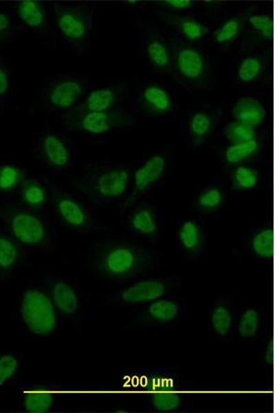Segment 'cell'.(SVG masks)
I'll return each mask as SVG.
<instances>
[{"label":"cell","mask_w":275,"mask_h":413,"mask_svg":"<svg viewBox=\"0 0 275 413\" xmlns=\"http://www.w3.org/2000/svg\"><path fill=\"white\" fill-rule=\"evenodd\" d=\"M52 207L56 218L65 229L77 233H95L107 230L96 222L89 210L78 199L63 189L48 182Z\"/></svg>","instance_id":"8992f818"},{"label":"cell","mask_w":275,"mask_h":413,"mask_svg":"<svg viewBox=\"0 0 275 413\" xmlns=\"http://www.w3.org/2000/svg\"><path fill=\"white\" fill-rule=\"evenodd\" d=\"M126 224L134 237L151 239L157 234L160 217L153 207L140 205L130 212Z\"/></svg>","instance_id":"44dd1931"},{"label":"cell","mask_w":275,"mask_h":413,"mask_svg":"<svg viewBox=\"0 0 275 413\" xmlns=\"http://www.w3.org/2000/svg\"><path fill=\"white\" fill-rule=\"evenodd\" d=\"M35 153L38 162L53 171L69 169L74 159V147L62 133L44 129L35 137Z\"/></svg>","instance_id":"9c48e42d"},{"label":"cell","mask_w":275,"mask_h":413,"mask_svg":"<svg viewBox=\"0 0 275 413\" xmlns=\"http://www.w3.org/2000/svg\"><path fill=\"white\" fill-rule=\"evenodd\" d=\"M118 383L121 389L139 395L163 390H185L192 385L176 366L139 363L122 365Z\"/></svg>","instance_id":"7a4b0ae2"},{"label":"cell","mask_w":275,"mask_h":413,"mask_svg":"<svg viewBox=\"0 0 275 413\" xmlns=\"http://www.w3.org/2000/svg\"><path fill=\"white\" fill-rule=\"evenodd\" d=\"M19 18L31 28L43 29L47 25V14L41 1L34 0L21 1L17 3Z\"/></svg>","instance_id":"f546056e"},{"label":"cell","mask_w":275,"mask_h":413,"mask_svg":"<svg viewBox=\"0 0 275 413\" xmlns=\"http://www.w3.org/2000/svg\"><path fill=\"white\" fill-rule=\"evenodd\" d=\"M160 264L159 256L129 242L102 239L91 244L86 267L92 275L116 282L132 281L148 275Z\"/></svg>","instance_id":"6da1fadb"},{"label":"cell","mask_w":275,"mask_h":413,"mask_svg":"<svg viewBox=\"0 0 275 413\" xmlns=\"http://www.w3.org/2000/svg\"><path fill=\"white\" fill-rule=\"evenodd\" d=\"M184 390H163L140 395L149 410L168 412L189 409L193 405V397Z\"/></svg>","instance_id":"d6986e66"},{"label":"cell","mask_w":275,"mask_h":413,"mask_svg":"<svg viewBox=\"0 0 275 413\" xmlns=\"http://www.w3.org/2000/svg\"><path fill=\"white\" fill-rule=\"evenodd\" d=\"M224 200L223 190L208 186L201 190L194 200L195 207L201 212H212L219 209Z\"/></svg>","instance_id":"d6a6232c"},{"label":"cell","mask_w":275,"mask_h":413,"mask_svg":"<svg viewBox=\"0 0 275 413\" xmlns=\"http://www.w3.org/2000/svg\"><path fill=\"white\" fill-rule=\"evenodd\" d=\"M21 30L18 19L5 11L0 12V42L5 41Z\"/></svg>","instance_id":"ab89813d"},{"label":"cell","mask_w":275,"mask_h":413,"mask_svg":"<svg viewBox=\"0 0 275 413\" xmlns=\"http://www.w3.org/2000/svg\"><path fill=\"white\" fill-rule=\"evenodd\" d=\"M258 170L250 165L236 166L232 174V187L235 191H247L254 189L258 184Z\"/></svg>","instance_id":"836d02e7"},{"label":"cell","mask_w":275,"mask_h":413,"mask_svg":"<svg viewBox=\"0 0 275 413\" xmlns=\"http://www.w3.org/2000/svg\"><path fill=\"white\" fill-rule=\"evenodd\" d=\"M232 114L235 120L254 128L261 124L266 116L264 106L250 96L239 98L233 105Z\"/></svg>","instance_id":"d4e9b609"},{"label":"cell","mask_w":275,"mask_h":413,"mask_svg":"<svg viewBox=\"0 0 275 413\" xmlns=\"http://www.w3.org/2000/svg\"><path fill=\"white\" fill-rule=\"evenodd\" d=\"M0 219L21 246L36 249L50 247L52 235L48 225L33 211L14 205L0 206Z\"/></svg>","instance_id":"5b68a950"},{"label":"cell","mask_w":275,"mask_h":413,"mask_svg":"<svg viewBox=\"0 0 275 413\" xmlns=\"http://www.w3.org/2000/svg\"><path fill=\"white\" fill-rule=\"evenodd\" d=\"M177 240L182 251L188 257H197L206 253L207 233L200 220L183 221L178 227Z\"/></svg>","instance_id":"ac0fdd59"},{"label":"cell","mask_w":275,"mask_h":413,"mask_svg":"<svg viewBox=\"0 0 275 413\" xmlns=\"http://www.w3.org/2000/svg\"><path fill=\"white\" fill-rule=\"evenodd\" d=\"M67 125L77 131L90 135H100L135 125L134 116L128 111L118 107L102 112L87 113L69 112Z\"/></svg>","instance_id":"8fae6325"},{"label":"cell","mask_w":275,"mask_h":413,"mask_svg":"<svg viewBox=\"0 0 275 413\" xmlns=\"http://www.w3.org/2000/svg\"><path fill=\"white\" fill-rule=\"evenodd\" d=\"M126 86L125 83H121L95 89L69 112L87 113L116 108Z\"/></svg>","instance_id":"ffe728a7"},{"label":"cell","mask_w":275,"mask_h":413,"mask_svg":"<svg viewBox=\"0 0 275 413\" xmlns=\"http://www.w3.org/2000/svg\"><path fill=\"white\" fill-rule=\"evenodd\" d=\"M132 173L125 165H100L87 171L78 182V188L94 204H109L126 195Z\"/></svg>","instance_id":"3957f363"},{"label":"cell","mask_w":275,"mask_h":413,"mask_svg":"<svg viewBox=\"0 0 275 413\" xmlns=\"http://www.w3.org/2000/svg\"><path fill=\"white\" fill-rule=\"evenodd\" d=\"M267 325V313L263 307H238L233 338L241 341H254L263 335Z\"/></svg>","instance_id":"e0dca14e"},{"label":"cell","mask_w":275,"mask_h":413,"mask_svg":"<svg viewBox=\"0 0 275 413\" xmlns=\"http://www.w3.org/2000/svg\"><path fill=\"white\" fill-rule=\"evenodd\" d=\"M22 246L0 229V279L8 275L17 265Z\"/></svg>","instance_id":"4316f807"},{"label":"cell","mask_w":275,"mask_h":413,"mask_svg":"<svg viewBox=\"0 0 275 413\" xmlns=\"http://www.w3.org/2000/svg\"><path fill=\"white\" fill-rule=\"evenodd\" d=\"M216 124V116L207 109H199L189 116L187 132L195 146L202 145L211 134Z\"/></svg>","instance_id":"cb8c5ba5"},{"label":"cell","mask_w":275,"mask_h":413,"mask_svg":"<svg viewBox=\"0 0 275 413\" xmlns=\"http://www.w3.org/2000/svg\"><path fill=\"white\" fill-rule=\"evenodd\" d=\"M54 21L60 41L75 52L89 47L95 6L88 3L54 2Z\"/></svg>","instance_id":"277c9868"},{"label":"cell","mask_w":275,"mask_h":413,"mask_svg":"<svg viewBox=\"0 0 275 413\" xmlns=\"http://www.w3.org/2000/svg\"><path fill=\"white\" fill-rule=\"evenodd\" d=\"M182 286L176 275L140 277L122 286L112 295L114 301L130 306H141L154 300L177 295Z\"/></svg>","instance_id":"52a82bcc"},{"label":"cell","mask_w":275,"mask_h":413,"mask_svg":"<svg viewBox=\"0 0 275 413\" xmlns=\"http://www.w3.org/2000/svg\"><path fill=\"white\" fill-rule=\"evenodd\" d=\"M222 134L230 144L245 142L258 138L254 127L236 120L227 123L222 129Z\"/></svg>","instance_id":"e575fe53"},{"label":"cell","mask_w":275,"mask_h":413,"mask_svg":"<svg viewBox=\"0 0 275 413\" xmlns=\"http://www.w3.org/2000/svg\"><path fill=\"white\" fill-rule=\"evenodd\" d=\"M238 307L230 295L216 297L209 306L207 328L214 339L223 341L233 338Z\"/></svg>","instance_id":"5bb4252c"},{"label":"cell","mask_w":275,"mask_h":413,"mask_svg":"<svg viewBox=\"0 0 275 413\" xmlns=\"http://www.w3.org/2000/svg\"><path fill=\"white\" fill-rule=\"evenodd\" d=\"M173 22L182 36L190 41H197L208 32L206 25L195 19H179Z\"/></svg>","instance_id":"8d00e7d4"},{"label":"cell","mask_w":275,"mask_h":413,"mask_svg":"<svg viewBox=\"0 0 275 413\" xmlns=\"http://www.w3.org/2000/svg\"><path fill=\"white\" fill-rule=\"evenodd\" d=\"M23 169L13 162L0 164V195L16 193L25 180Z\"/></svg>","instance_id":"1f68e13d"},{"label":"cell","mask_w":275,"mask_h":413,"mask_svg":"<svg viewBox=\"0 0 275 413\" xmlns=\"http://www.w3.org/2000/svg\"><path fill=\"white\" fill-rule=\"evenodd\" d=\"M263 63L260 57L252 56L243 59L239 65L236 76L243 83L256 80L262 72Z\"/></svg>","instance_id":"d590c367"},{"label":"cell","mask_w":275,"mask_h":413,"mask_svg":"<svg viewBox=\"0 0 275 413\" xmlns=\"http://www.w3.org/2000/svg\"><path fill=\"white\" fill-rule=\"evenodd\" d=\"M273 233L270 228H262L251 236L248 249L250 255L260 260L269 261L273 255Z\"/></svg>","instance_id":"4dcf8cb0"},{"label":"cell","mask_w":275,"mask_h":413,"mask_svg":"<svg viewBox=\"0 0 275 413\" xmlns=\"http://www.w3.org/2000/svg\"><path fill=\"white\" fill-rule=\"evenodd\" d=\"M145 53L156 68L166 71L173 65V54L168 45L161 39L149 37L145 42Z\"/></svg>","instance_id":"f1b7e54d"},{"label":"cell","mask_w":275,"mask_h":413,"mask_svg":"<svg viewBox=\"0 0 275 413\" xmlns=\"http://www.w3.org/2000/svg\"><path fill=\"white\" fill-rule=\"evenodd\" d=\"M89 77L78 74H60L50 77L44 87V108L48 111L73 109L89 89Z\"/></svg>","instance_id":"ba28073f"},{"label":"cell","mask_w":275,"mask_h":413,"mask_svg":"<svg viewBox=\"0 0 275 413\" xmlns=\"http://www.w3.org/2000/svg\"><path fill=\"white\" fill-rule=\"evenodd\" d=\"M173 65L179 77L190 84L199 82L206 74L207 65L204 54L187 45L177 44L175 46Z\"/></svg>","instance_id":"2e32d148"},{"label":"cell","mask_w":275,"mask_h":413,"mask_svg":"<svg viewBox=\"0 0 275 413\" xmlns=\"http://www.w3.org/2000/svg\"><path fill=\"white\" fill-rule=\"evenodd\" d=\"M249 25L252 30L263 39H270L272 36L273 23L270 15L256 14L250 17Z\"/></svg>","instance_id":"f35d334b"},{"label":"cell","mask_w":275,"mask_h":413,"mask_svg":"<svg viewBox=\"0 0 275 413\" xmlns=\"http://www.w3.org/2000/svg\"><path fill=\"white\" fill-rule=\"evenodd\" d=\"M160 3L164 7L175 11H185L195 5V1L189 0H168Z\"/></svg>","instance_id":"7bdbcfd3"},{"label":"cell","mask_w":275,"mask_h":413,"mask_svg":"<svg viewBox=\"0 0 275 413\" xmlns=\"http://www.w3.org/2000/svg\"><path fill=\"white\" fill-rule=\"evenodd\" d=\"M187 302L186 298L175 295L141 305L131 323L152 328L171 327L184 317Z\"/></svg>","instance_id":"30bf717a"},{"label":"cell","mask_w":275,"mask_h":413,"mask_svg":"<svg viewBox=\"0 0 275 413\" xmlns=\"http://www.w3.org/2000/svg\"><path fill=\"white\" fill-rule=\"evenodd\" d=\"M130 105L133 111H141L154 116H165L173 109V93L164 85L145 81L135 89Z\"/></svg>","instance_id":"4fadbf2b"},{"label":"cell","mask_w":275,"mask_h":413,"mask_svg":"<svg viewBox=\"0 0 275 413\" xmlns=\"http://www.w3.org/2000/svg\"><path fill=\"white\" fill-rule=\"evenodd\" d=\"M53 401L52 392L42 386L28 388L22 392L21 396V403L28 412H46L51 409Z\"/></svg>","instance_id":"484cf974"},{"label":"cell","mask_w":275,"mask_h":413,"mask_svg":"<svg viewBox=\"0 0 275 413\" xmlns=\"http://www.w3.org/2000/svg\"><path fill=\"white\" fill-rule=\"evenodd\" d=\"M21 313L28 328L34 334L46 335L55 328L56 317L50 298L36 289H28L23 294Z\"/></svg>","instance_id":"7c38bea8"},{"label":"cell","mask_w":275,"mask_h":413,"mask_svg":"<svg viewBox=\"0 0 275 413\" xmlns=\"http://www.w3.org/2000/svg\"><path fill=\"white\" fill-rule=\"evenodd\" d=\"M43 285L48 288L54 304L58 310L67 316L76 314L78 303L74 288L61 280L47 279Z\"/></svg>","instance_id":"603a6c76"},{"label":"cell","mask_w":275,"mask_h":413,"mask_svg":"<svg viewBox=\"0 0 275 413\" xmlns=\"http://www.w3.org/2000/svg\"><path fill=\"white\" fill-rule=\"evenodd\" d=\"M12 89L10 72L0 59V103L6 101Z\"/></svg>","instance_id":"b9f144b4"},{"label":"cell","mask_w":275,"mask_h":413,"mask_svg":"<svg viewBox=\"0 0 275 413\" xmlns=\"http://www.w3.org/2000/svg\"><path fill=\"white\" fill-rule=\"evenodd\" d=\"M261 143L258 138L248 142L230 144L222 153L223 161L229 166L243 165L260 151Z\"/></svg>","instance_id":"83f0119b"},{"label":"cell","mask_w":275,"mask_h":413,"mask_svg":"<svg viewBox=\"0 0 275 413\" xmlns=\"http://www.w3.org/2000/svg\"><path fill=\"white\" fill-rule=\"evenodd\" d=\"M166 167V156L157 153L149 156L132 173L127 202L150 189L164 175Z\"/></svg>","instance_id":"9a60e30c"},{"label":"cell","mask_w":275,"mask_h":413,"mask_svg":"<svg viewBox=\"0 0 275 413\" xmlns=\"http://www.w3.org/2000/svg\"><path fill=\"white\" fill-rule=\"evenodd\" d=\"M242 21L238 18L228 19L220 25L212 34L213 40L219 44L230 42L240 33Z\"/></svg>","instance_id":"74e56055"},{"label":"cell","mask_w":275,"mask_h":413,"mask_svg":"<svg viewBox=\"0 0 275 413\" xmlns=\"http://www.w3.org/2000/svg\"><path fill=\"white\" fill-rule=\"evenodd\" d=\"M17 367L18 361L14 356L5 354L0 358V387L14 374Z\"/></svg>","instance_id":"60d3db41"},{"label":"cell","mask_w":275,"mask_h":413,"mask_svg":"<svg viewBox=\"0 0 275 413\" xmlns=\"http://www.w3.org/2000/svg\"><path fill=\"white\" fill-rule=\"evenodd\" d=\"M47 182L36 178L25 180L15 193L23 207L33 211L42 210L49 198Z\"/></svg>","instance_id":"7402d4cb"}]
</instances>
